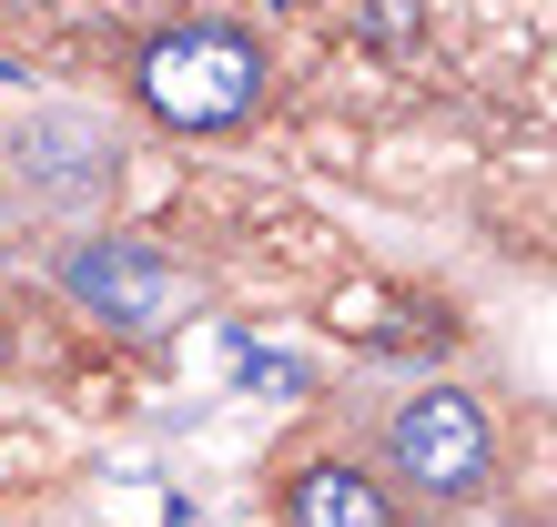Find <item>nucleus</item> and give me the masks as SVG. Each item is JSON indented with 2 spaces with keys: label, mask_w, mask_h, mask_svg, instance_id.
Returning a JSON list of instances; mask_svg holds the SVG:
<instances>
[{
  "label": "nucleus",
  "mask_w": 557,
  "mask_h": 527,
  "mask_svg": "<svg viewBox=\"0 0 557 527\" xmlns=\"http://www.w3.org/2000/svg\"><path fill=\"white\" fill-rule=\"evenodd\" d=\"M143 102L173 132H234L274 102V51L244 21H173L143 41Z\"/></svg>",
  "instance_id": "1"
},
{
  "label": "nucleus",
  "mask_w": 557,
  "mask_h": 527,
  "mask_svg": "<svg viewBox=\"0 0 557 527\" xmlns=\"http://www.w3.org/2000/svg\"><path fill=\"white\" fill-rule=\"evenodd\" d=\"M61 294H72L91 324L133 335V345H162V335H183V324L203 315V284H193L173 254L133 244V234H91V244H72V254H61Z\"/></svg>",
  "instance_id": "2"
},
{
  "label": "nucleus",
  "mask_w": 557,
  "mask_h": 527,
  "mask_svg": "<svg viewBox=\"0 0 557 527\" xmlns=\"http://www.w3.org/2000/svg\"><path fill=\"white\" fill-rule=\"evenodd\" d=\"M385 477L416 487V498H476L486 477H497V426H486V406L467 385H416L396 416H385Z\"/></svg>",
  "instance_id": "3"
},
{
  "label": "nucleus",
  "mask_w": 557,
  "mask_h": 527,
  "mask_svg": "<svg viewBox=\"0 0 557 527\" xmlns=\"http://www.w3.org/2000/svg\"><path fill=\"white\" fill-rule=\"evenodd\" d=\"M11 152H21L30 193L61 204V213L112 204V183H122V143H112V122H91V112H30Z\"/></svg>",
  "instance_id": "4"
},
{
  "label": "nucleus",
  "mask_w": 557,
  "mask_h": 527,
  "mask_svg": "<svg viewBox=\"0 0 557 527\" xmlns=\"http://www.w3.org/2000/svg\"><path fill=\"white\" fill-rule=\"evenodd\" d=\"M274 517L284 527H406L396 517V487L366 477L355 456H305V467H284Z\"/></svg>",
  "instance_id": "5"
}]
</instances>
